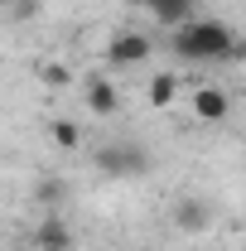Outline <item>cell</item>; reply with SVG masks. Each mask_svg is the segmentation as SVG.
I'll return each instance as SVG.
<instances>
[{"mask_svg": "<svg viewBox=\"0 0 246 251\" xmlns=\"http://www.w3.org/2000/svg\"><path fill=\"white\" fill-rule=\"evenodd\" d=\"M174 53L184 63H232L242 58V39L222 20H188L174 29Z\"/></svg>", "mask_w": 246, "mask_h": 251, "instance_id": "6da1fadb", "label": "cell"}, {"mask_svg": "<svg viewBox=\"0 0 246 251\" xmlns=\"http://www.w3.org/2000/svg\"><path fill=\"white\" fill-rule=\"evenodd\" d=\"M188 111H193V121H203V126H222L232 116V97H227V87H217V82H203V87H193V97H188Z\"/></svg>", "mask_w": 246, "mask_h": 251, "instance_id": "7a4b0ae2", "label": "cell"}, {"mask_svg": "<svg viewBox=\"0 0 246 251\" xmlns=\"http://www.w3.org/2000/svg\"><path fill=\"white\" fill-rule=\"evenodd\" d=\"M97 169L101 174H145L150 169V150H140V145H101L97 150Z\"/></svg>", "mask_w": 246, "mask_h": 251, "instance_id": "3957f363", "label": "cell"}, {"mask_svg": "<svg viewBox=\"0 0 246 251\" xmlns=\"http://www.w3.org/2000/svg\"><path fill=\"white\" fill-rule=\"evenodd\" d=\"M150 53H154V49H150V39H145L140 29H121L111 44H106V58L116 63V68H140Z\"/></svg>", "mask_w": 246, "mask_h": 251, "instance_id": "277c9868", "label": "cell"}, {"mask_svg": "<svg viewBox=\"0 0 246 251\" xmlns=\"http://www.w3.org/2000/svg\"><path fill=\"white\" fill-rule=\"evenodd\" d=\"M82 97H87V111H92V116H116V111H121V92H116V82H106V77H92V82L82 87Z\"/></svg>", "mask_w": 246, "mask_h": 251, "instance_id": "5b68a950", "label": "cell"}, {"mask_svg": "<svg viewBox=\"0 0 246 251\" xmlns=\"http://www.w3.org/2000/svg\"><path fill=\"white\" fill-rule=\"evenodd\" d=\"M34 247L39 251H73V227L53 213V218H44L34 227Z\"/></svg>", "mask_w": 246, "mask_h": 251, "instance_id": "8992f818", "label": "cell"}, {"mask_svg": "<svg viewBox=\"0 0 246 251\" xmlns=\"http://www.w3.org/2000/svg\"><path fill=\"white\" fill-rule=\"evenodd\" d=\"M193 5H198V0H150L145 10H150L154 20H159L164 29L174 34L179 25H188V20H198V15H193Z\"/></svg>", "mask_w": 246, "mask_h": 251, "instance_id": "52a82bcc", "label": "cell"}, {"mask_svg": "<svg viewBox=\"0 0 246 251\" xmlns=\"http://www.w3.org/2000/svg\"><path fill=\"white\" fill-rule=\"evenodd\" d=\"M208 222H213V208L203 198H179V208H174V227L179 232H208Z\"/></svg>", "mask_w": 246, "mask_h": 251, "instance_id": "ba28073f", "label": "cell"}, {"mask_svg": "<svg viewBox=\"0 0 246 251\" xmlns=\"http://www.w3.org/2000/svg\"><path fill=\"white\" fill-rule=\"evenodd\" d=\"M145 101L159 106V111H169V106L179 101V73H154L150 87H145Z\"/></svg>", "mask_w": 246, "mask_h": 251, "instance_id": "9c48e42d", "label": "cell"}, {"mask_svg": "<svg viewBox=\"0 0 246 251\" xmlns=\"http://www.w3.org/2000/svg\"><path fill=\"white\" fill-rule=\"evenodd\" d=\"M49 140H53L58 150H77V145H82V126L77 121H53L49 126Z\"/></svg>", "mask_w": 246, "mask_h": 251, "instance_id": "30bf717a", "label": "cell"}, {"mask_svg": "<svg viewBox=\"0 0 246 251\" xmlns=\"http://www.w3.org/2000/svg\"><path fill=\"white\" fill-rule=\"evenodd\" d=\"M39 73H44V82H53V87H68V82H73V73H68V63H44Z\"/></svg>", "mask_w": 246, "mask_h": 251, "instance_id": "8fae6325", "label": "cell"}, {"mask_svg": "<svg viewBox=\"0 0 246 251\" xmlns=\"http://www.w3.org/2000/svg\"><path fill=\"white\" fill-rule=\"evenodd\" d=\"M39 198H44V203H53V198H63V184H58V179H49V184H39Z\"/></svg>", "mask_w": 246, "mask_h": 251, "instance_id": "7c38bea8", "label": "cell"}, {"mask_svg": "<svg viewBox=\"0 0 246 251\" xmlns=\"http://www.w3.org/2000/svg\"><path fill=\"white\" fill-rule=\"evenodd\" d=\"M20 5H25V0H0V10H20Z\"/></svg>", "mask_w": 246, "mask_h": 251, "instance_id": "4fadbf2b", "label": "cell"}, {"mask_svg": "<svg viewBox=\"0 0 246 251\" xmlns=\"http://www.w3.org/2000/svg\"><path fill=\"white\" fill-rule=\"evenodd\" d=\"M135 5H150V0H135Z\"/></svg>", "mask_w": 246, "mask_h": 251, "instance_id": "5bb4252c", "label": "cell"}]
</instances>
